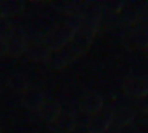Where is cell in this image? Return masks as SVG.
Masks as SVG:
<instances>
[{"instance_id": "4", "label": "cell", "mask_w": 148, "mask_h": 133, "mask_svg": "<svg viewBox=\"0 0 148 133\" xmlns=\"http://www.w3.org/2000/svg\"><path fill=\"white\" fill-rule=\"evenodd\" d=\"M45 98L46 97L43 95V93H40L39 90H36V89L28 88L22 94V103L29 109L38 110L39 106L42 105V103L45 101Z\"/></svg>"}, {"instance_id": "6", "label": "cell", "mask_w": 148, "mask_h": 133, "mask_svg": "<svg viewBox=\"0 0 148 133\" xmlns=\"http://www.w3.org/2000/svg\"><path fill=\"white\" fill-rule=\"evenodd\" d=\"M8 84L15 90L25 91L28 89V79L22 74H15L9 77Z\"/></svg>"}, {"instance_id": "5", "label": "cell", "mask_w": 148, "mask_h": 133, "mask_svg": "<svg viewBox=\"0 0 148 133\" xmlns=\"http://www.w3.org/2000/svg\"><path fill=\"white\" fill-rule=\"evenodd\" d=\"M14 28L7 19H0V54L7 53V40Z\"/></svg>"}, {"instance_id": "3", "label": "cell", "mask_w": 148, "mask_h": 133, "mask_svg": "<svg viewBox=\"0 0 148 133\" xmlns=\"http://www.w3.org/2000/svg\"><path fill=\"white\" fill-rule=\"evenodd\" d=\"M40 114V117L43 119H45L49 124H51L53 120H56L58 118V116L61 112V106L59 105V103H57L53 99H47L45 98V101L42 103V105L39 106V109L37 110Z\"/></svg>"}, {"instance_id": "2", "label": "cell", "mask_w": 148, "mask_h": 133, "mask_svg": "<svg viewBox=\"0 0 148 133\" xmlns=\"http://www.w3.org/2000/svg\"><path fill=\"white\" fill-rule=\"evenodd\" d=\"M27 47L28 40L24 34L17 30H13L7 40V53L13 57H17L22 54L27 50Z\"/></svg>"}, {"instance_id": "1", "label": "cell", "mask_w": 148, "mask_h": 133, "mask_svg": "<svg viewBox=\"0 0 148 133\" xmlns=\"http://www.w3.org/2000/svg\"><path fill=\"white\" fill-rule=\"evenodd\" d=\"M51 130L56 133H69L75 128L76 118L71 111H62L58 116L56 120L49 124Z\"/></svg>"}, {"instance_id": "7", "label": "cell", "mask_w": 148, "mask_h": 133, "mask_svg": "<svg viewBox=\"0 0 148 133\" xmlns=\"http://www.w3.org/2000/svg\"><path fill=\"white\" fill-rule=\"evenodd\" d=\"M0 133H1V131H0Z\"/></svg>"}]
</instances>
